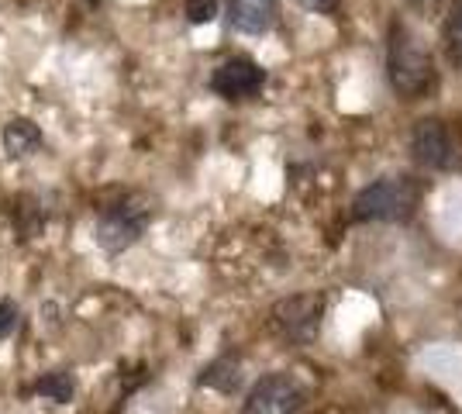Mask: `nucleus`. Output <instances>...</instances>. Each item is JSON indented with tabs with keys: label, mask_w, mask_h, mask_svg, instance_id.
I'll return each instance as SVG.
<instances>
[{
	"label": "nucleus",
	"mask_w": 462,
	"mask_h": 414,
	"mask_svg": "<svg viewBox=\"0 0 462 414\" xmlns=\"http://www.w3.org/2000/svg\"><path fill=\"white\" fill-rule=\"evenodd\" d=\"M238 383H242V366H238V359H231V355L214 359L211 366L200 373V387H211V391H221V394L238 391Z\"/></svg>",
	"instance_id": "10"
},
{
	"label": "nucleus",
	"mask_w": 462,
	"mask_h": 414,
	"mask_svg": "<svg viewBox=\"0 0 462 414\" xmlns=\"http://www.w3.org/2000/svg\"><path fill=\"white\" fill-rule=\"evenodd\" d=\"M308 11H314V14H331V11H338V4L342 0H300Z\"/></svg>",
	"instance_id": "15"
},
{
	"label": "nucleus",
	"mask_w": 462,
	"mask_h": 414,
	"mask_svg": "<svg viewBox=\"0 0 462 414\" xmlns=\"http://www.w3.org/2000/svg\"><path fill=\"white\" fill-rule=\"evenodd\" d=\"M35 394L52 400V404H69L73 394H77V383H73V376L66 373V370H52V373H45L35 383Z\"/></svg>",
	"instance_id": "11"
},
{
	"label": "nucleus",
	"mask_w": 462,
	"mask_h": 414,
	"mask_svg": "<svg viewBox=\"0 0 462 414\" xmlns=\"http://www.w3.org/2000/svg\"><path fill=\"white\" fill-rule=\"evenodd\" d=\"M18 304L14 300H0V338H7L18 328Z\"/></svg>",
	"instance_id": "14"
},
{
	"label": "nucleus",
	"mask_w": 462,
	"mask_h": 414,
	"mask_svg": "<svg viewBox=\"0 0 462 414\" xmlns=\"http://www.w3.org/2000/svg\"><path fill=\"white\" fill-rule=\"evenodd\" d=\"M386 77L390 87L407 100H418L428 94V87L435 83V66L431 52L407 24L390 28V45H386Z\"/></svg>",
	"instance_id": "1"
},
{
	"label": "nucleus",
	"mask_w": 462,
	"mask_h": 414,
	"mask_svg": "<svg viewBox=\"0 0 462 414\" xmlns=\"http://www.w3.org/2000/svg\"><path fill=\"white\" fill-rule=\"evenodd\" d=\"M217 7H221V0H187V4H183L190 24H211V21L217 18Z\"/></svg>",
	"instance_id": "12"
},
{
	"label": "nucleus",
	"mask_w": 462,
	"mask_h": 414,
	"mask_svg": "<svg viewBox=\"0 0 462 414\" xmlns=\"http://www.w3.org/2000/svg\"><path fill=\"white\" fill-rule=\"evenodd\" d=\"M300 408H304L300 383L287 373H270L249 391L242 414H300Z\"/></svg>",
	"instance_id": "5"
},
{
	"label": "nucleus",
	"mask_w": 462,
	"mask_h": 414,
	"mask_svg": "<svg viewBox=\"0 0 462 414\" xmlns=\"http://www.w3.org/2000/svg\"><path fill=\"white\" fill-rule=\"evenodd\" d=\"M321 315H325V300L318 294L287 297V300H280V304L273 308L276 328H280L290 342H297V345L314 342L318 328H321Z\"/></svg>",
	"instance_id": "6"
},
{
	"label": "nucleus",
	"mask_w": 462,
	"mask_h": 414,
	"mask_svg": "<svg viewBox=\"0 0 462 414\" xmlns=\"http://www.w3.org/2000/svg\"><path fill=\"white\" fill-rule=\"evenodd\" d=\"M0 145H4V156L7 159H24L32 156L42 145V128L28 118H11L0 132Z\"/></svg>",
	"instance_id": "9"
},
{
	"label": "nucleus",
	"mask_w": 462,
	"mask_h": 414,
	"mask_svg": "<svg viewBox=\"0 0 462 414\" xmlns=\"http://www.w3.org/2000/svg\"><path fill=\"white\" fill-rule=\"evenodd\" d=\"M448 49H452V60L462 62V0L456 4L452 18H448Z\"/></svg>",
	"instance_id": "13"
},
{
	"label": "nucleus",
	"mask_w": 462,
	"mask_h": 414,
	"mask_svg": "<svg viewBox=\"0 0 462 414\" xmlns=\"http://www.w3.org/2000/svg\"><path fill=\"white\" fill-rule=\"evenodd\" d=\"M263 87H266V69L259 62L245 60V56L225 60L211 73V90L225 100H249Z\"/></svg>",
	"instance_id": "7"
},
{
	"label": "nucleus",
	"mask_w": 462,
	"mask_h": 414,
	"mask_svg": "<svg viewBox=\"0 0 462 414\" xmlns=\"http://www.w3.org/2000/svg\"><path fill=\"white\" fill-rule=\"evenodd\" d=\"M418 14H424V18H431V14H439L442 11V0H407Z\"/></svg>",
	"instance_id": "16"
},
{
	"label": "nucleus",
	"mask_w": 462,
	"mask_h": 414,
	"mask_svg": "<svg viewBox=\"0 0 462 414\" xmlns=\"http://www.w3.org/2000/svg\"><path fill=\"white\" fill-rule=\"evenodd\" d=\"M418 207V187L404 177H386L363 187L352 200L356 221H407Z\"/></svg>",
	"instance_id": "2"
},
{
	"label": "nucleus",
	"mask_w": 462,
	"mask_h": 414,
	"mask_svg": "<svg viewBox=\"0 0 462 414\" xmlns=\"http://www.w3.org/2000/svg\"><path fill=\"white\" fill-rule=\"evenodd\" d=\"M280 14V0H228V21L242 35H266Z\"/></svg>",
	"instance_id": "8"
},
{
	"label": "nucleus",
	"mask_w": 462,
	"mask_h": 414,
	"mask_svg": "<svg viewBox=\"0 0 462 414\" xmlns=\"http://www.w3.org/2000/svg\"><path fill=\"white\" fill-rule=\"evenodd\" d=\"M152 221V211L145 200H121V204H111L97 215L94 225V242L107 253V256H121L135 245L138 238L145 235Z\"/></svg>",
	"instance_id": "3"
},
{
	"label": "nucleus",
	"mask_w": 462,
	"mask_h": 414,
	"mask_svg": "<svg viewBox=\"0 0 462 414\" xmlns=\"http://www.w3.org/2000/svg\"><path fill=\"white\" fill-rule=\"evenodd\" d=\"M411 156L424 170H452L459 162V142L445 121L424 118L411 132Z\"/></svg>",
	"instance_id": "4"
}]
</instances>
